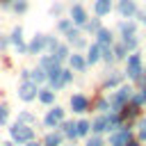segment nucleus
Here are the masks:
<instances>
[{"label":"nucleus","instance_id":"nucleus-1","mask_svg":"<svg viewBox=\"0 0 146 146\" xmlns=\"http://www.w3.org/2000/svg\"><path fill=\"white\" fill-rule=\"evenodd\" d=\"M11 137L16 139V141H27V139H32V128H25V125H14L11 128Z\"/></svg>","mask_w":146,"mask_h":146},{"label":"nucleus","instance_id":"nucleus-2","mask_svg":"<svg viewBox=\"0 0 146 146\" xmlns=\"http://www.w3.org/2000/svg\"><path fill=\"white\" fill-rule=\"evenodd\" d=\"M18 96H21L23 100H32V98L36 96V87H34L32 82H23L21 89H18Z\"/></svg>","mask_w":146,"mask_h":146},{"label":"nucleus","instance_id":"nucleus-3","mask_svg":"<svg viewBox=\"0 0 146 146\" xmlns=\"http://www.w3.org/2000/svg\"><path fill=\"white\" fill-rule=\"evenodd\" d=\"M139 71H141V59H139V55H132L128 59V75L130 78H137Z\"/></svg>","mask_w":146,"mask_h":146},{"label":"nucleus","instance_id":"nucleus-4","mask_svg":"<svg viewBox=\"0 0 146 146\" xmlns=\"http://www.w3.org/2000/svg\"><path fill=\"white\" fill-rule=\"evenodd\" d=\"M128 137H130V132H128V128H121L119 132H114L112 135V146H125L128 144Z\"/></svg>","mask_w":146,"mask_h":146},{"label":"nucleus","instance_id":"nucleus-5","mask_svg":"<svg viewBox=\"0 0 146 146\" xmlns=\"http://www.w3.org/2000/svg\"><path fill=\"white\" fill-rule=\"evenodd\" d=\"M71 107H73V112H84L87 110V98L84 96H71Z\"/></svg>","mask_w":146,"mask_h":146},{"label":"nucleus","instance_id":"nucleus-6","mask_svg":"<svg viewBox=\"0 0 146 146\" xmlns=\"http://www.w3.org/2000/svg\"><path fill=\"white\" fill-rule=\"evenodd\" d=\"M62 119H64V110L55 107V110H52V112H50V114L46 116V123H48V125H57V123H59Z\"/></svg>","mask_w":146,"mask_h":146},{"label":"nucleus","instance_id":"nucleus-7","mask_svg":"<svg viewBox=\"0 0 146 146\" xmlns=\"http://www.w3.org/2000/svg\"><path fill=\"white\" fill-rule=\"evenodd\" d=\"M130 91H132V89H121V91L114 96V100H112V103H114V107H116V110L125 103V98H130Z\"/></svg>","mask_w":146,"mask_h":146},{"label":"nucleus","instance_id":"nucleus-8","mask_svg":"<svg viewBox=\"0 0 146 146\" xmlns=\"http://www.w3.org/2000/svg\"><path fill=\"white\" fill-rule=\"evenodd\" d=\"M71 16H73V21H75L78 25H82V23L87 21V18H84V9H82L80 5H75V7L71 9Z\"/></svg>","mask_w":146,"mask_h":146},{"label":"nucleus","instance_id":"nucleus-9","mask_svg":"<svg viewBox=\"0 0 146 146\" xmlns=\"http://www.w3.org/2000/svg\"><path fill=\"white\" fill-rule=\"evenodd\" d=\"M110 7H112L110 0H98V2H96V14H98V16H105V14L110 11Z\"/></svg>","mask_w":146,"mask_h":146},{"label":"nucleus","instance_id":"nucleus-10","mask_svg":"<svg viewBox=\"0 0 146 146\" xmlns=\"http://www.w3.org/2000/svg\"><path fill=\"white\" fill-rule=\"evenodd\" d=\"M98 57H100V46H91L89 48V62L94 64V62H98Z\"/></svg>","mask_w":146,"mask_h":146},{"label":"nucleus","instance_id":"nucleus-11","mask_svg":"<svg viewBox=\"0 0 146 146\" xmlns=\"http://www.w3.org/2000/svg\"><path fill=\"white\" fill-rule=\"evenodd\" d=\"M107 128H110V119H105V116L94 123V130H98V132H100V130H107Z\"/></svg>","mask_w":146,"mask_h":146},{"label":"nucleus","instance_id":"nucleus-12","mask_svg":"<svg viewBox=\"0 0 146 146\" xmlns=\"http://www.w3.org/2000/svg\"><path fill=\"white\" fill-rule=\"evenodd\" d=\"M121 14H123V16L135 14V5H132V2H128V0H123V5H121Z\"/></svg>","mask_w":146,"mask_h":146},{"label":"nucleus","instance_id":"nucleus-13","mask_svg":"<svg viewBox=\"0 0 146 146\" xmlns=\"http://www.w3.org/2000/svg\"><path fill=\"white\" fill-rule=\"evenodd\" d=\"M71 64H73V68H78V71L84 68V59H82L80 55H73V57H71Z\"/></svg>","mask_w":146,"mask_h":146},{"label":"nucleus","instance_id":"nucleus-14","mask_svg":"<svg viewBox=\"0 0 146 146\" xmlns=\"http://www.w3.org/2000/svg\"><path fill=\"white\" fill-rule=\"evenodd\" d=\"M110 39H112V36H110V32H107V30H98V41H100L103 46H107V43H110Z\"/></svg>","mask_w":146,"mask_h":146},{"label":"nucleus","instance_id":"nucleus-15","mask_svg":"<svg viewBox=\"0 0 146 146\" xmlns=\"http://www.w3.org/2000/svg\"><path fill=\"white\" fill-rule=\"evenodd\" d=\"M43 43H46V39H43V36H36V39L32 41L30 50H41V48H43Z\"/></svg>","mask_w":146,"mask_h":146},{"label":"nucleus","instance_id":"nucleus-16","mask_svg":"<svg viewBox=\"0 0 146 146\" xmlns=\"http://www.w3.org/2000/svg\"><path fill=\"white\" fill-rule=\"evenodd\" d=\"M39 98H41V103H52L55 94H52V91H41V94H39Z\"/></svg>","mask_w":146,"mask_h":146},{"label":"nucleus","instance_id":"nucleus-17","mask_svg":"<svg viewBox=\"0 0 146 146\" xmlns=\"http://www.w3.org/2000/svg\"><path fill=\"white\" fill-rule=\"evenodd\" d=\"M75 130H78V135H87V132H89V123H87V121H80V123L75 125Z\"/></svg>","mask_w":146,"mask_h":146},{"label":"nucleus","instance_id":"nucleus-18","mask_svg":"<svg viewBox=\"0 0 146 146\" xmlns=\"http://www.w3.org/2000/svg\"><path fill=\"white\" fill-rule=\"evenodd\" d=\"M64 128H66V135H68V137H78V130H75V125H73V123H66Z\"/></svg>","mask_w":146,"mask_h":146},{"label":"nucleus","instance_id":"nucleus-19","mask_svg":"<svg viewBox=\"0 0 146 146\" xmlns=\"http://www.w3.org/2000/svg\"><path fill=\"white\" fill-rule=\"evenodd\" d=\"M57 144H59V137H57V135H48L46 146H57Z\"/></svg>","mask_w":146,"mask_h":146},{"label":"nucleus","instance_id":"nucleus-20","mask_svg":"<svg viewBox=\"0 0 146 146\" xmlns=\"http://www.w3.org/2000/svg\"><path fill=\"white\" fill-rule=\"evenodd\" d=\"M32 78H34V82H41V80H46V73L39 68V71H34V75H32Z\"/></svg>","mask_w":146,"mask_h":146},{"label":"nucleus","instance_id":"nucleus-21","mask_svg":"<svg viewBox=\"0 0 146 146\" xmlns=\"http://www.w3.org/2000/svg\"><path fill=\"white\" fill-rule=\"evenodd\" d=\"M64 57H66V48L59 46V48H57V57H55V62H59V59H64Z\"/></svg>","mask_w":146,"mask_h":146},{"label":"nucleus","instance_id":"nucleus-22","mask_svg":"<svg viewBox=\"0 0 146 146\" xmlns=\"http://www.w3.org/2000/svg\"><path fill=\"white\" fill-rule=\"evenodd\" d=\"M14 43H21V30H14V36H11Z\"/></svg>","mask_w":146,"mask_h":146},{"label":"nucleus","instance_id":"nucleus-23","mask_svg":"<svg viewBox=\"0 0 146 146\" xmlns=\"http://www.w3.org/2000/svg\"><path fill=\"white\" fill-rule=\"evenodd\" d=\"M5 121H7V110L0 107V123H5Z\"/></svg>","mask_w":146,"mask_h":146},{"label":"nucleus","instance_id":"nucleus-24","mask_svg":"<svg viewBox=\"0 0 146 146\" xmlns=\"http://www.w3.org/2000/svg\"><path fill=\"white\" fill-rule=\"evenodd\" d=\"M121 30L128 34V32H132V25H125V23H123V25H121Z\"/></svg>","mask_w":146,"mask_h":146},{"label":"nucleus","instance_id":"nucleus-25","mask_svg":"<svg viewBox=\"0 0 146 146\" xmlns=\"http://www.w3.org/2000/svg\"><path fill=\"white\" fill-rule=\"evenodd\" d=\"M89 30H98V21H91L89 23Z\"/></svg>","mask_w":146,"mask_h":146},{"label":"nucleus","instance_id":"nucleus-26","mask_svg":"<svg viewBox=\"0 0 146 146\" xmlns=\"http://www.w3.org/2000/svg\"><path fill=\"white\" fill-rule=\"evenodd\" d=\"M87 146H100V139H91V141H89Z\"/></svg>","mask_w":146,"mask_h":146},{"label":"nucleus","instance_id":"nucleus-27","mask_svg":"<svg viewBox=\"0 0 146 146\" xmlns=\"http://www.w3.org/2000/svg\"><path fill=\"white\" fill-rule=\"evenodd\" d=\"M137 100H139V103H146V91H144V94H141V96H139Z\"/></svg>","mask_w":146,"mask_h":146},{"label":"nucleus","instance_id":"nucleus-28","mask_svg":"<svg viewBox=\"0 0 146 146\" xmlns=\"http://www.w3.org/2000/svg\"><path fill=\"white\" fill-rule=\"evenodd\" d=\"M125 146H137V144H125Z\"/></svg>","mask_w":146,"mask_h":146},{"label":"nucleus","instance_id":"nucleus-29","mask_svg":"<svg viewBox=\"0 0 146 146\" xmlns=\"http://www.w3.org/2000/svg\"><path fill=\"white\" fill-rule=\"evenodd\" d=\"M141 21H144V23H146V16H144V18H141Z\"/></svg>","mask_w":146,"mask_h":146},{"label":"nucleus","instance_id":"nucleus-30","mask_svg":"<svg viewBox=\"0 0 146 146\" xmlns=\"http://www.w3.org/2000/svg\"><path fill=\"white\" fill-rule=\"evenodd\" d=\"M30 146H36V144H30Z\"/></svg>","mask_w":146,"mask_h":146}]
</instances>
